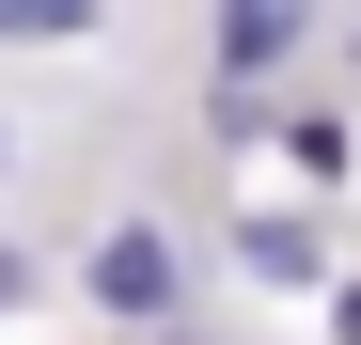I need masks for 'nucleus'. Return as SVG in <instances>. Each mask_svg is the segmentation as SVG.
I'll return each mask as SVG.
<instances>
[{"instance_id":"8","label":"nucleus","mask_w":361,"mask_h":345,"mask_svg":"<svg viewBox=\"0 0 361 345\" xmlns=\"http://www.w3.org/2000/svg\"><path fill=\"white\" fill-rule=\"evenodd\" d=\"M173 345H189V330H173Z\"/></svg>"},{"instance_id":"3","label":"nucleus","mask_w":361,"mask_h":345,"mask_svg":"<svg viewBox=\"0 0 361 345\" xmlns=\"http://www.w3.org/2000/svg\"><path fill=\"white\" fill-rule=\"evenodd\" d=\"M235 267H252V282H314L330 251H314V220H298V204H267V220H235Z\"/></svg>"},{"instance_id":"1","label":"nucleus","mask_w":361,"mask_h":345,"mask_svg":"<svg viewBox=\"0 0 361 345\" xmlns=\"http://www.w3.org/2000/svg\"><path fill=\"white\" fill-rule=\"evenodd\" d=\"M79 299L126 314V330H173V236H157V220H110V236L79 251Z\"/></svg>"},{"instance_id":"5","label":"nucleus","mask_w":361,"mask_h":345,"mask_svg":"<svg viewBox=\"0 0 361 345\" xmlns=\"http://www.w3.org/2000/svg\"><path fill=\"white\" fill-rule=\"evenodd\" d=\"M330 345H361V282H345V299H330Z\"/></svg>"},{"instance_id":"4","label":"nucleus","mask_w":361,"mask_h":345,"mask_svg":"<svg viewBox=\"0 0 361 345\" xmlns=\"http://www.w3.org/2000/svg\"><path fill=\"white\" fill-rule=\"evenodd\" d=\"M94 16H110V0H0V32H16V47H79Z\"/></svg>"},{"instance_id":"7","label":"nucleus","mask_w":361,"mask_h":345,"mask_svg":"<svg viewBox=\"0 0 361 345\" xmlns=\"http://www.w3.org/2000/svg\"><path fill=\"white\" fill-rule=\"evenodd\" d=\"M0 157H16V126H0Z\"/></svg>"},{"instance_id":"2","label":"nucleus","mask_w":361,"mask_h":345,"mask_svg":"<svg viewBox=\"0 0 361 345\" xmlns=\"http://www.w3.org/2000/svg\"><path fill=\"white\" fill-rule=\"evenodd\" d=\"M298 32H314V0H220V79H283Z\"/></svg>"},{"instance_id":"6","label":"nucleus","mask_w":361,"mask_h":345,"mask_svg":"<svg viewBox=\"0 0 361 345\" xmlns=\"http://www.w3.org/2000/svg\"><path fill=\"white\" fill-rule=\"evenodd\" d=\"M16 299H32V267H16V251H0V314H16Z\"/></svg>"}]
</instances>
